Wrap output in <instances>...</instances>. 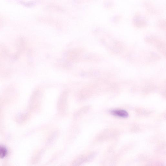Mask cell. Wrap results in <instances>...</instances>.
Masks as SVG:
<instances>
[{"label":"cell","mask_w":166,"mask_h":166,"mask_svg":"<svg viewBox=\"0 0 166 166\" xmlns=\"http://www.w3.org/2000/svg\"><path fill=\"white\" fill-rule=\"evenodd\" d=\"M111 113L114 116L122 118H127L129 115L127 112L121 110H113Z\"/></svg>","instance_id":"2"},{"label":"cell","mask_w":166,"mask_h":166,"mask_svg":"<svg viewBox=\"0 0 166 166\" xmlns=\"http://www.w3.org/2000/svg\"><path fill=\"white\" fill-rule=\"evenodd\" d=\"M87 110V107L86 106L82 108L78 112H77L76 115L75 116L76 117L80 116L81 115L86 113V111Z\"/></svg>","instance_id":"5"},{"label":"cell","mask_w":166,"mask_h":166,"mask_svg":"<svg viewBox=\"0 0 166 166\" xmlns=\"http://www.w3.org/2000/svg\"><path fill=\"white\" fill-rule=\"evenodd\" d=\"M7 153L6 148L3 145H0V158H3L6 157Z\"/></svg>","instance_id":"3"},{"label":"cell","mask_w":166,"mask_h":166,"mask_svg":"<svg viewBox=\"0 0 166 166\" xmlns=\"http://www.w3.org/2000/svg\"><path fill=\"white\" fill-rule=\"evenodd\" d=\"M86 160L85 158L82 157H80L75 161L73 166H80L81 164L86 161Z\"/></svg>","instance_id":"4"},{"label":"cell","mask_w":166,"mask_h":166,"mask_svg":"<svg viewBox=\"0 0 166 166\" xmlns=\"http://www.w3.org/2000/svg\"><path fill=\"white\" fill-rule=\"evenodd\" d=\"M57 136V133L56 132L53 133L51 135L49 138L48 140V143H50L52 142L55 139Z\"/></svg>","instance_id":"6"},{"label":"cell","mask_w":166,"mask_h":166,"mask_svg":"<svg viewBox=\"0 0 166 166\" xmlns=\"http://www.w3.org/2000/svg\"><path fill=\"white\" fill-rule=\"evenodd\" d=\"M68 93L64 92L61 95L58 103V110L60 112H64L65 111L67 106Z\"/></svg>","instance_id":"1"}]
</instances>
